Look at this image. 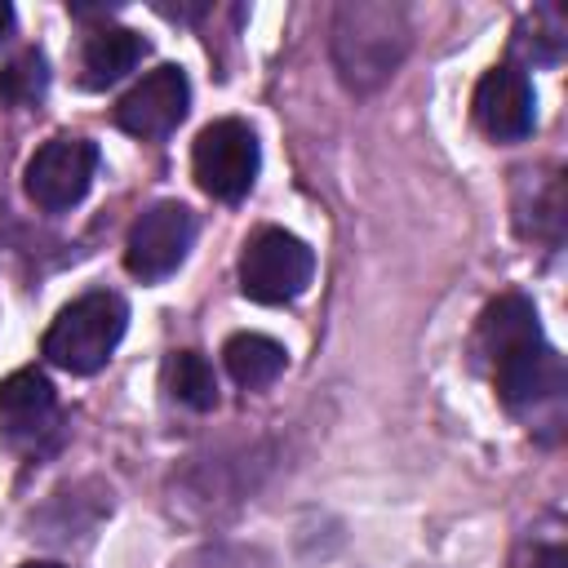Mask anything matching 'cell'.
<instances>
[{
    "label": "cell",
    "mask_w": 568,
    "mask_h": 568,
    "mask_svg": "<svg viewBox=\"0 0 568 568\" xmlns=\"http://www.w3.org/2000/svg\"><path fill=\"white\" fill-rule=\"evenodd\" d=\"M479 351H484L493 386L510 413H541V408L559 404L564 359L541 337L537 311L524 293H501L479 315Z\"/></svg>",
    "instance_id": "obj_1"
},
{
    "label": "cell",
    "mask_w": 568,
    "mask_h": 568,
    "mask_svg": "<svg viewBox=\"0 0 568 568\" xmlns=\"http://www.w3.org/2000/svg\"><path fill=\"white\" fill-rule=\"evenodd\" d=\"M408 13L386 0H351L333 13V67L355 89L368 93L395 75V67L408 53Z\"/></svg>",
    "instance_id": "obj_2"
},
{
    "label": "cell",
    "mask_w": 568,
    "mask_h": 568,
    "mask_svg": "<svg viewBox=\"0 0 568 568\" xmlns=\"http://www.w3.org/2000/svg\"><path fill=\"white\" fill-rule=\"evenodd\" d=\"M124 324H129V311L115 293L98 288V293H84L75 297L71 306L58 311V320L49 324L44 333V355L49 364L84 377V373H98L111 351L120 346L124 337Z\"/></svg>",
    "instance_id": "obj_3"
},
{
    "label": "cell",
    "mask_w": 568,
    "mask_h": 568,
    "mask_svg": "<svg viewBox=\"0 0 568 568\" xmlns=\"http://www.w3.org/2000/svg\"><path fill=\"white\" fill-rule=\"evenodd\" d=\"M315 275V253L280 231V226H262L244 240V253H240V288L244 297L262 302V306H280V302H293L297 293H306Z\"/></svg>",
    "instance_id": "obj_4"
},
{
    "label": "cell",
    "mask_w": 568,
    "mask_h": 568,
    "mask_svg": "<svg viewBox=\"0 0 568 568\" xmlns=\"http://www.w3.org/2000/svg\"><path fill=\"white\" fill-rule=\"evenodd\" d=\"M257 164H262V151L244 120H213L200 129V138L191 146V173H195L200 191L213 200H226V204H235L253 191Z\"/></svg>",
    "instance_id": "obj_5"
},
{
    "label": "cell",
    "mask_w": 568,
    "mask_h": 568,
    "mask_svg": "<svg viewBox=\"0 0 568 568\" xmlns=\"http://www.w3.org/2000/svg\"><path fill=\"white\" fill-rule=\"evenodd\" d=\"M191 240H195V217H191V209L178 204V200H160V204H151L146 213H138V222L129 226L124 266H129L133 280L155 284V280L173 275V271L186 262Z\"/></svg>",
    "instance_id": "obj_6"
},
{
    "label": "cell",
    "mask_w": 568,
    "mask_h": 568,
    "mask_svg": "<svg viewBox=\"0 0 568 568\" xmlns=\"http://www.w3.org/2000/svg\"><path fill=\"white\" fill-rule=\"evenodd\" d=\"M98 169V146L89 138H49L27 164V195L44 213H62L84 200Z\"/></svg>",
    "instance_id": "obj_7"
},
{
    "label": "cell",
    "mask_w": 568,
    "mask_h": 568,
    "mask_svg": "<svg viewBox=\"0 0 568 568\" xmlns=\"http://www.w3.org/2000/svg\"><path fill=\"white\" fill-rule=\"evenodd\" d=\"M186 106H191V84H186L182 67L164 62V67L146 71V75L115 102V124H120L124 133L151 142V138L173 133V129L182 124Z\"/></svg>",
    "instance_id": "obj_8"
},
{
    "label": "cell",
    "mask_w": 568,
    "mask_h": 568,
    "mask_svg": "<svg viewBox=\"0 0 568 568\" xmlns=\"http://www.w3.org/2000/svg\"><path fill=\"white\" fill-rule=\"evenodd\" d=\"M475 124L493 138V142H519L532 133L537 124V102H532V84L519 67L501 62L493 71H484V80L475 84Z\"/></svg>",
    "instance_id": "obj_9"
},
{
    "label": "cell",
    "mask_w": 568,
    "mask_h": 568,
    "mask_svg": "<svg viewBox=\"0 0 568 568\" xmlns=\"http://www.w3.org/2000/svg\"><path fill=\"white\" fill-rule=\"evenodd\" d=\"M53 408H58V399H53V386L44 373H36V368L9 373L0 382V439L13 448L36 444L49 430Z\"/></svg>",
    "instance_id": "obj_10"
},
{
    "label": "cell",
    "mask_w": 568,
    "mask_h": 568,
    "mask_svg": "<svg viewBox=\"0 0 568 568\" xmlns=\"http://www.w3.org/2000/svg\"><path fill=\"white\" fill-rule=\"evenodd\" d=\"M142 58H146V40L138 31L98 27L80 49V84L84 89H106V84L124 80Z\"/></svg>",
    "instance_id": "obj_11"
},
{
    "label": "cell",
    "mask_w": 568,
    "mask_h": 568,
    "mask_svg": "<svg viewBox=\"0 0 568 568\" xmlns=\"http://www.w3.org/2000/svg\"><path fill=\"white\" fill-rule=\"evenodd\" d=\"M222 359H226V373L244 386V390H257V386H271L284 364H288V351L266 337V333H235L226 346H222Z\"/></svg>",
    "instance_id": "obj_12"
},
{
    "label": "cell",
    "mask_w": 568,
    "mask_h": 568,
    "mask_svg": "<svg viewBox=\"0 0 568 568\" xmlns=\"http://www.w3.org/2000/svg\"><path fill=\"white\" fill-rule=\"evenodd\" d=\"M164 386L178 404L204 413L217 404V377H213V364L200 355V351H178L169 364H164Z\"/></svg>",
    "instance_id": "obj_13"
},
{
    "label": "cell",
    "mask_w": 568,
    "mask_h": 568,
    "mask_svg": "<svg viewBox=\"0 0 568 568\" xmlns=\"http://www.w3.org/2000/svg\"><path fill=\"white\" fill-rule=\"evenodd\" d=\"M44 89H49V67H44V58H40L36 49H27L22 58H13V62L0 71V93H4L13 106L40 102Z\"/></svg>",
    "instance_id": "obj_14"
},
{
    "label": "cell",
    "mask_w": 568,
    "mask_h": 568,
    "mask_svg": "<svg viewBox=\"0 0 568 568\" xmlns=\"http://www.w3.org/2000/svg\"><path fill=\"white\" fill-rule=\"evenodd\" d=\"M532 568H568V559H564V550H559V546H546V550H537V555H532Z\"/></svg>",
    "instance_id": "obj_15"
},
{
    "label": "cell",
    "mask_w": 568,
    "mask_h": 568,
    "mask_svg": "<svg viewBox=\"0 0 568 568\" xmlns=\"http://www.w3.org/2000/svg\"><path fill=\"white\" fill-rule=\"evenodd\" d=\"M9 31H13V9H9V4L0 0V44L9 40Z\"/></svg>",
    "instance_id": "obj_16"
},
{
    "label": "cell",
    "mask_w": 568,
    "mask_h": 568,
    "mask_svg": "<svg viewBox=\"0 0 568 568\" xmlns=\"http://www.w3.org/2000/svg\"><path fill=\"white\" fill-rule=\"evenodd\" d=\"M18 568H67V564H53V559H36V564H18Z\"/></svg>",
    "instance_id": "obj_17"
}]
</instances>
